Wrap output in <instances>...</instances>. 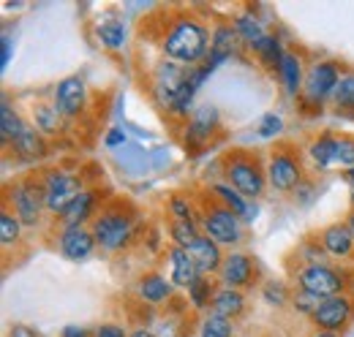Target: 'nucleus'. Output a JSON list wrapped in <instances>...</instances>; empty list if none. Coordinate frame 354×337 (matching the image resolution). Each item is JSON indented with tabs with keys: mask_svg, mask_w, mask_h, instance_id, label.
Segmentation results:
<instances>
[{
	"mask_svg": "<svg viewBox=\"0 0 354 337\" xmlns=\"http://www.w3.org/2000/svg\"><path fill=\"white\" fill-rule=\"evenodd\" d=\"M210 36L205 30L202 22L191 19V17H180L172 22L169 33L164 36V52L175 60V63H185L188 68H194V63H199L207 49H210Z\"/></svg>",
	"mask_w": 354,
	"mask_h": 337,
	"instance_id": "f257e3e1",
	"label": "nucleus"
},
{
	"mask_svg": "<svg viewBox=\"0 0 354 337\" xmlns=\"http://www.w3.org/2000/svg\"><path fill=\"white\" fill-rule=\"evenodd\" d=\"M223 174L229 177V185L243 196V199H257L262 196L267 185V171L262 168L259 158L251 155L248 150H234L223 158Z\"/></svg>",
	"mask_w": 354,
	"mask_h": 337,
	"instance_id": "f03ea898",
	"label": "nucleus"
},
{
	"mask_svg": "<svg viewBox=\"0 0 354 337\" xmlns=\"http://www.w3.org/2000/svg\"><path fill=\"white\" fill-rule=\"evenodd\" d=\"M93 240L101 251H120L129 245L131 240V218H126L123 212L118 210H106V212H98L93 218Z\"/></svg>",
	"mask_w": 354,
	"mask_h": 337,
	"instance_id": "7ed1b4c3",
	"label": "nucleus"
},
{
	"mask_svg": "<svg viewBox=\"0 0 354 337\" xmlns=\"http://www.w3.org/2000/svg\"><path fill=\"white\" fill-rule=\"evenodd\" d=\"M44 204L49 212H63L71 207V202L82 193V180L77 174H68V171H46L44 177Z\"/></svg>",
	"mask_w": 354,
	"mask_h": 337,
	"instance_id": "20e7f679",
	"label": "nucleus"
},
{
	"mask_svg": "<svg viewBox=\"0 0 354 337\" xmlns=\"http://www.w3.org/2000/svg\"><path fill=\"white\" fill-rule=\"evenodd\" d=\"M297 283L300 291L316 296V299H330V296H341L344 291V275L335 272L327 264H308L306 269L297 272Z\"/></svg>",
	"mask_w": 354,
	"mask_h": 337,
	"instance_id": "39448f33",
	"label": "nucleus"
},
{
	"mask_svg": "<svg viewBox=\"0 0 354 337\" xmlns=\"http://www.w3.org/2000/svg\"><path fill=\"white\" fill-rule=\"evenodd\" d=\"M8 193H11L8 202L14 207V215L19 218L22 226H36L41 220V207H46L44 185H39L33 180H25V182H17Z\"/></svg>",
	"mask_w": 354,
	"mask_h": 337,
	"instance_id": "423d86ee",
	"label": "nucleus"
},
{
	"mask_svg": "<svg viewBox=\"0 0 354 337\" xmlns=\"http://www.w3.org/2000/svg\"><path fill=\"white\" fill-rule=\"evenodd\" d=\"M310 158L319 166H354V139L352 136H319L310 144Z\"/></svg>",
	"mask_w": 354,
	"mask_h": 337,
	"instance_id": "0eeeda50",
	"label": "nucleus"
},
{
	"mask_svg": "<svg viewBox=\"0 0 354 337\" xmlns=\"http://www.w3.org/2000/svg\"><path fill=\"white\" fill-rule=\"evenodd\" d=\"M240 215H234L232 210H226L221 202L216 207L205 212V237H210L216 245H237L243 240L240 231Z\"/></svg>",
	"mask_w": 354,
	"mask_h": 337,
	"instance_id": "6e6552de",
	"label": "nucleus"
},
{
	"mask_svg": "<svg viewBox=\"0 0 354 337\" xmlns=\"http://www.w3.org/2000/svg\"><path fill=\"white\" fill-rule=\"evenodd\" d=\"M303 180V168H300V161L289 153V150H278L270 155V164H267V182L286 193V191H295Z\"/></svg>",
	"mask_w": 354,
	"mask_h": 337,
	"instance_id": "1a4fd4ad",
	"label": "nucleus"
},
{
	"mask_svg": "<svg viewBox=\"0 0 354 337\" xmlns=\"http://www.w3.org/2000/svg\"><path fill=\"white\" fill-rule=\"evenodd\" d=\"M352 310H354V302L349 296H344V294L330 296V299H322V302H319V307L313 310L310 321H313L316 327H322L324 332H338L341 327L349 324Z\"/></svg>",
	"mask_w": 354,
	"mask_h": 337,
	"instance_id": "9d476101",
	"label": "nucleus"
},
{
	"mask_svg": "<svg viewBox=\"0 0 354 337\" xmlns=\"http://www.w3.org/2000/svg\"><path fill=\"white\" fill-rule=\"evenodd\" d=\"M191 71H194V68H185V66H177V63H164V66L158 68V74H156V95H158V101H161L169 112H172V106H175L183 84L188 82Z\"/></svg>",
	"mask_w": 354,
	"mask_h": 337,
	"instance_id": "9b49d317",
	"label": "nucleus"
},
{
	"mask_svg": "<svg viewBox=\"0 0 354 337\" xmlns=\"http://www.w3.org/2000/svg\"><path fill=\"white\" fill-rule=\"evenodd\" d=\"M85 95L88 87L80 77H66L55 87V109L60 112V117H77L85 109Z\"/></svg>",
	"mask_w": 354,
	"mask_h": 337,
	"instance_id": "f8f14e48",
	"label": "nucleus"
},
{
	"mask_svg": "<svg viewBox=\"0 0 354 337\" xmlns=\"http://www.w3.org/2000/svg\"><path fill=\"white\" fill-rule=\"evenodd\" d=\"M341 82V68L335 63H319L308 71L306 79V95L310 101H324L327 95L335 93V87Z\"/></svg>",
	"mask_w": 354,
	"mask_h": 337,
	"instance_id": "ddd939ff",
	"label": "nucleus"
},
{
	"mask_svg": "<svg viewBox=\"0 0 354 337\" xmlns=\"http://www.w3.org/2000/svg\"><path fill=\"white\" fill-rule=\"evenodd\" d=\"M216 128H218V109L210 106V104H207V106H199V109L191 115L188 126H185V144H191V147L207 144L210 136L216 133Z\"/></svg>",
	"mask_w": 354,
	"mask_h": 337,
	"instance_id": "4468645a",
	"label": "nucleus"
},
{
	"mask_svg": "<svg viewBox=\"0 0 354 337\" xmlns=\"http://www.w3.org/2000/svg\"><path fill=\"white\" fill-rule=\"evenodd\" d=\"M221 283L223 289H245V286H251V280H254V261L245 256V253H232V256H226L221 264Z\"/></svg>",
	"mask_w": 354,
	"mask_h": 337,
	"instance_id": "2eb2a0df",
	"label": "nucleus"
},
{
	"mask_svg": "<svg viewBox=\"0 0 354 337\" xmlns=\"http://www.w3.org/2000/svg\"><path fill=\"white\" fill-rule=\"evenodd\" d=\"M95 248V240H93V231H88L85 226H66L63 234H60V251L66 258L71 261H82L88 258Z\"/></svg>",
	"mask_w": 354,
	"mask_h": 337,
	"instance_id": "dca6fc26",
	"label": "nucleus"
},
{
	"mask_svg": "<svg viewBox=\"0 0 354 337\" xmlns=\"http://www.w3.org/2000/svg\"><path fill=\"white\" fill-rule=\"evenodd\" d=\"M169 258H172V286H180V289H191L199 278H202V272H199V267H196V261L191 258V253L185 251V248H172L169 251Z\"/></svg>",
	"mask_w": 354,
	"mask_h": 337,
	"instance_id": "f3484780",
	"label": "nucleus"
},
{
	"mask_svg": "<svg viewBox=\"0 0 354 337\" xmlns=\"http://www.w3.org/2000/svg\"><path fill=\"white\" fill-rule=\"evenodd\" d=\"M191 258L196 261V267H199V272L202 275H213V272H221V264H223V256H221V248L210 240V237H199L191 248Z\"/></svg>",
	"mask_w": 354,
	"mask_h": 337,
	"instance_id": "a211bd4d",
	"label": "nucleus"
},
{
	"mask_svg": "<svg viewBox=\"0 0 354 337\" xmlns=\"http://www.w3.org/2000/svg\"><path fill=\"white\" fill-rule=\"evenodd\" d=\"M322 248L330 253V256H335V258L352 256L354 237H352V231H349V226H346V223H333V226H327V229L322 231Z\"/></svg>",
	"mask_w": 354,
	"mask_h": 337,
	"instance_id": "6ab92c4d",
	"label": "nucleus"
},
{
	"mask_svg": "<svg viewBox=\"0 0 354 337\" xmlns=\"http://www.w3.org/2000/svg\"><path fill=\"white\" fill-rule=\"evenodd\" d=\"M237 30L234 28H229V25H218L216 28V33H213V41H210V55H207V63L216 68V66H221L226 57H232L234 55V46H237Z\"/></svg>",
	"mask_w": 354,
	"mask_h": 337,
	"instance_id": "aec40b11",
	"label": "nucleus"
},
{
	"mask_svg": "<svg viewBox=\"0 0 354 337\" xmlns=\"http://www.w3.org/2000/svg\"><path fill=\"white\" fill-rule=\"evenodd\" d=\"M169 294H172V280H167L164 275L150 272V275H145L139 280V296L145 302H150V305H158V302L169 299Z\"/></svg>",
	"mask_w": 354,
	"mask_h": 337,
	"instance_id": "412c9836",
	"label": "nucleus"
},
{
	"mask_svg": "<svg viewBox=\"0 0 354 337\" xmlns=\"http://www.w3.org/2000/svg\"><path fill=\"white\" fill-rule=\"evenodd\" d=\"M213 313L216 316H221V318H237L240 313H243V307H245V299L240 291H234V289H218V294L213 299Z\"/></svg>",
	"mask_w": 354,
	"mask_h": 337,
	"instance_id": "4be33fe9",
	"label": "nucleus"
},
{
	"mask_svg": "<svg viewBox=\"0 0 354 337\" xmlns=\"http://www.w3.org/2000/svg\"><path fill=\"white\" fill-rule=\"evenodd\" d=\"M14 150H17V155L19 158H25V161H36V158H44V139L33 131L30 126H25V131L19 133V139L11 144Z\"/></svg>",
	"mask_w": 354,
	"mask_h": 337,
	"instance_id": "5701e85b",
	"label": "nucleus"
},
{
	"mask_svg": "<svg viewBox=\"0 0 354 337\" xmlns=\"http://www.w3.org/2000/svg\"><path fill=\"white\" fill-rule=\"evenodd\" d=\"M281 77H283V84H286V93L289 95H297L303 90V63L297 55L286 52L283 60H281Z\"/></svg>",
	"mask_w": 354,
	"mask_h": 337,
	"instance_id": "b1692460",
	"label": "nucleus"
},
{
	"mask_svg": "<svg viewBox=\"0 0 354 337\" xmlns=\"http://www.w3.org/2000/svg\"><path fill=\"white\" fill-rule=\"evenodd\" d=\"M93 204H95V193H93V191H82V193L71 202V207L63 212V223H66V226H82L90 218V212H93Z\"/></svg>",
	"mask_w": 354,
	"mask_h": 337,
	"instance_id": "393cba45",
	"label": "nucleus"
},
{
	"mask_svg": "<svg viewBox=\"0 0 354 337\" xmlns=\"http://www.w3.org/2000/svg\"><path fill=\"white\" fill-rule=\"evenodd\" d=\"M22 131H25V123H22L19 115L11 109V104L3 101V109H0V136H3V144H14Z\"/></svg>",
	"mask_w": 354,
	"mask_h": 337,
	"instance_id": "a878e982",
	"label": "nucleus"
},
{
	"mask_svg": "<svg viewBox=\"0 0 354 337\" xmlns=\"http://www.w3.org/2000/svg\"><path fill=\"white\" fill-rule=\"evenodd\" d=\"M234 30H237V36L248 44V46H257L267 36L265 30H262V22L257 17H251V14H240L234 19Z\"/></svg>",
	"mask_w": 354,
	"mask_h": 337,
	"instance_id": "bb28decb",
	"label": "nucleus"
},
{
	"mask_svg": "<svg viewBox=\"0 0 354 337\" xmlns=\"http://www.w3.org/2000/svg\"><path fill=\"white\" fill-rule=\"evenodd\" d=\"M216 294H218V289H216L213 280H207V275H202V278L188 289V299H191L194 307H199V310H205L207 305H213Z\"/></svg>",
	"mask_w": 354,
	"mask_h": 337,
	"instance_id": "cd10ccee",
	"label": "nucleus"
},
{
	"mask_svg": "<svg viewBox=\"0 0 354 337\" xmlns=\"http://www.w3.org/2000/svg\"><path fill=\"white\" fill-rule=\"evenodd\" d=\"M259 57H262V63H265L267 68H281V60H283V55L286 52H281V44H278V39H272V36H265L262 41L257 44V46H251Z\"/></svg>",
	"mask_w": 354,
	"mask_h": 337,
	"instance_id": "c85d7f7f",
	"label": "nucleus"
},
{
	"mask_svg": "<svg viewBox=\"0 0 354 337\" xmlns=\"http://www.w3.org/2000/svg\"><path fill=\"white\" fill-rule=\"evenodd\" d=\"M98 41L104 44L106 49H120L123 41H126V28L120 22H115V19L101 22L98 25Z\"/></svg>",
	"mask_w": 354,
	"mask_h": 337,
	"instance_id": "c756f323",
	"label": "nucleus"
},
{
	"mask_svg": "<svg viewBox=\"0 0 354 337\" xmlns=\"http://www.w3.org/2000/svg\"><path fill=\"white\" fill-rule=\"evenodd\" d=\"M169 234H172V240H175V248H185V251L202 237L199 229H196V223H183V220H172Z\"/></svg>",
	"mask_w": 354,
	"mask_h": 337,
	"instance_id": "7c9ffc66",
	"label": "nucleus"
},
{
	"mask_svg": "<svg viewBox=\"0 0 354 337\" xmlns=\"http://www.w3.org/2000/svg\"><path fill=\"white\" fill-rule=\"evenodd\" d=\"M33 120H36V128L41 133H57L60 128V112L55 106H46V104H39L33 109Z\"/></svg>",
	"mask_w": 354,
	"mask_h": 337,
	"instance_id": "2f4dec72",
	"label": "nucleus"
},
{
	"mask_svg": "<svg viewBox=\"0 0 354 337\" xmlns=\"http://www.w3.org/2000/svg\"><path fill=\"white\" fill-rule=\"evenodd\" d=\"M19 231H22L19 218H17L11 210L0 212V240H3V245H6V248H11V245L19 240Z\"/></svg>",
	"mask_w": 354,
	"mask_h": 337,
	"instance_id": "473e14b6",
	"label": "nucleus"
},
{
	"mask_svg": "<svg viewBox=\"0 0 354 337\" xmlns=\"http://www.w3.org/2000/svg\"><path fill=\"white\" fill-rule=\"evenodd\" d=\"M216 196L221 202L226 210H232L234 215H248V204L245 199L232 188V185H216Z\"/></svg>",
	"mask_w": 354,
	"mask_h": 337,
	"instance_id": "72a5a7b5",
	"label": "nucleus"
},
{
	"mask_svg": "<svg viewBox=\"0 0 354 337\" xmlns=\"http://www.w3.org/2000/svg\"><path fill=\"white\" fill-rule=\"evenodd\" d=\"M338 109H354V74H344L333 93Z\"/></svg>",
	"mask_w": 354,
	"mask_h": 337,
	"instance_id": "f704fd0d",
	"label": "nucleus"
},
{
	"mask_svg": "<svg viewBox=\"0 0 354 337\" xmlns=\"http://www.w3.org/2000/svg\"><path fill=\"white\" fill-rule=\"evenodd\" d=\"M202 337H232V321L210 313L202 324Z\"/></svg>",
	"mask_w": 354,
	"mask_h": 337,
	"instance_id": "c9c22d12",
	"label": "nucleus"
},
{
	"mask_svg": "<svg viewBox=\"0 0 354 337\" xmlns=\"http://www.w3.org/2000/svg\"><path fill=\"white\" fill-rule=\"evenodd\" d=\"M169 210H172V218L175 220H183V223H194V212H191V204L183 199V196H175L169 202Z\"/></svg>",
	"mask_w": 354,
	"mask_h": 337,
	"instance_id": "e433bc0d",
	"label": "nucleus"
},
{
	"mask_svg": "<svg viewBox=\"0 0 354 337\" xmlns=\"http://www.w3.org/2000/svg\"><path fill=\"white\" fill-rule=\"evenodd\" d=\"M281 128H283L281 117L270 112V115H265V117H262V123H259V136H275Z\"/></svg>",
	"mask_w": 354,
	"mask_h": 337,
	"instance_id": "4c0bfd02",
	"label": "nucleus"
},
{
	"mask_svg": "<svg viewBox=\"0 0 354 337\" xmlns=\"http://www.w3.org/2000/svg\"><path fill=\"white\" fill-rule=\"evenodd\" d=\"M265 299L270 305H283V302H286V289H283L281 283H278V286H275V283H267Z\"/></svg>",
	"mask_w": 354,
	"mask_h": 337,
	"instance_id": "58836bf2",
	"label": "nucleus"
},
{
	"mask_svg": "<svg viewBox=\"0 0 354 337\" xmlns=\"http://www.w3.org/2000/svg\"><path fill=\"white\" fill-rule=\"evenodd\" d=\"M95 337H126V332L118 324H104V327L95 329Z\"/></svg>",
	"mask_w": 354,
	"mask_h": 337,
	"instance_id": "ea45409f",
	"label": "nucleus"
},
{
	"mask_svg": "<svg viewBox=\"0 0 354 337\" xmlns=\"http://www.w3.org/2000/svg\"><path fill=\"white\" fill-rule=\"evenodd\" d=\"M8 337H41L36 329H30V327H25V324H17V327H11V332Z\"/></svg>",
	"mask_w": 354,
	"mask_h": 337,
	"instance_id": "a19ab883",
	"label": "nucleus"
},
{
	"mask_svg": "<svg viewBox=\"0 0 354 337\" xmlns=\"http://www.w3.org/2000/svg\"><path fill=\"white\" fill-rule=\"evenodd\" d=\"M123 142H126V133H123V131H112V133L106 136V144H109V147H115V144H123Z\"/></svg>",
	"mask_w": 354,
	"mask_h": 337,
	"instance_id": "79ce46f5",
	"label": "nucleus"
},
{
	"mask_svg": "<svg viewBox=\"0 0 354 337\" xmlns=\"http://www.w3.org/2000/svg\"><path fill=\"white\" fill-rule=\"evenodd\" d=\"M63 337H88V332H85L82 327H66Z\"/></svg>",
	"mask_w": 354,
	"mask_h": 337,
	"instance_id": "37998d69",
	"label": "nucleus"
},
{
	"mask_svg": "<svg viewBox=\"0 0 354 337\" xmlns=\"http://www.w3.org/2000/svg\"><path fill=\"white\" fill-rule=\"evenodd\" d=\"M131 337H153V332H150V329H136Z\"/></svg>",
	"mask_w": 354,
	"mask_h": 337,
	"instance_id": "c03bdc74",
	"label": "nucleus"
},
{
	"mask_svg": "<svg viewBox=\"0 0 354 337\" xmlns=\"http://www.w3.org/2000/svg\"><path fill=\"white\" fill-rule=\"evenodd\" d=\"M346 226H349V231H352V237H354V210L349 212V218H346Z\"/></svg>",
	"mask_w": 354,
	"mask_h": 337,
	"instance_id": "a18cd8bd",
	"label": "nucleus"
},
{
	"mask_svg": "<svg viewBox=\"0 0 354 337\" xmlns=\"http://www.w3.org/2000/svg\"><path fill=\"white\" fill-rule=\"evenodd\" d=\"M316 337H335V332H319Z\"/></svg>",
	"mask_w": 354,
	"mask_h": 337,
	"instance_id": "49530a36",
	"label": "nucleus"
},
{
	"mask_svg": "<svg viewBox=\"0 0 354 337\" xmlns=\"http://www.w3.org/2000/svg\"><path fill=\"white\" fill-rule=\"evenodd\" d=\"M349 177H352V182H354V168H352V174H349Z\"/></svg>",
	"mask_w": 354,
	"mask_h": 337,
	"instance_id": "de8ad7c7",
	"label": "nucleus"
},
{
	"mask_svg": "<svg viewBox=\"0 0 354 337\" xmlns=\"http://www.w3.org/2000/svg\"><path fill=\"white\" fill-rule=\"evenodd\" d=\"M352 207H354V191H352Z\"/></svg>",
	"mask_w": 354,
	"mask_h": 337,
	"instance_id": "09e8293b",
	"label": "nucleus"
}]
</instances>
